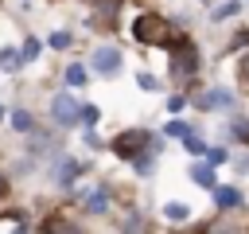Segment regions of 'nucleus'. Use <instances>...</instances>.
<instances>
[{
	"instance_id": "obj_9",
	"label": "nucleus",
	"mask_w": 249,
	"mask_h": 234,
	"mask_svg": "<svg viewBox=\"0 0 249 234\" xmlns=\"http://www.w3.org/2000/svg\"><path fill=\"white\" fill-rule=\"evenodd\" d=\"M163 214H167L171 222H183V218H191V207H187V203H167Z\"/></svg>"
},
{
	"instance_id": "obj_22",
	"label": "nucleus",
	"mask_w": 249,
	"mask_h": 234,
	"mask_svg": "<svg viewBox=\"0 0 249 234\" xmlns=\"http://www.w3.org/2000/svg\"><path fill=\"white\" fill-rule=\"evenodd\" d=\"M233 136L237 140H249V121H233Z\"/></svg>"
},
{
	"instance_id": "obj_27",
	"label": "nucleus",
	"mask_w": 249,
	"mask_h": 234,
	"mask_svg": "<svg viewBox=\"0 0 249 234\" xmlns=\"http://www.w3.org/2000/svg\"><path fill=\"white\" fill-rule=\"evenodd\" d=\"M0 117H4V109H0Z\"/></svg>"
},
{
	"instance_id": "obj_15",
	"label": "nucleus",
	"mask_w": 249,
	"mask_h": 234,
	"mask_svg": "<svg viewBox=\"0 0 249 234\" xmlns=\"http://www.w3.org/2000/svg\"><path fill=\"white\" fill-rule=\"evenodd\" d=\"M0 66H4V70H16V66H19V51L4 47V51H0Z\"/></svg>"
},
{
	"instance_id": "obj_25",
	"label": "nucleus",
	"mask_w": 249,
	"mask_h": 234,
	"mask_svg": "<svg viewBox=\"0 0 249 234\" xmlns=\"http://www.w3.org/2000/svg\"><path fill=\"white\" fill-rule=\"evenodd\" d=\"M210 234H237V230H233L230 222H214V226H210Z\"/></svg>"
},
{
	"instance_id": "obj_17",
	"label": "nucleus",
	"mask_w": 249,
	"mask_h": 234,
	"mask_svg": "<svg viewBox=\"0 0 249 234\" xmlns=\"http://www.w3.org/2000/svg\"><path fill=\"white\" fill-rule=\"evenodd\" d=\"M35 55H39V39H27V43H23V51H19V62H31Z\"/></svg>"
},
{
	"instance_id": "obj_20",
	"label": "nucleus",
	"mask_w": 249,
	"mask_h": 234,
	"mask_svg": "<svg viewBox=\"0 0 249 234\" xmlns=\"http://www.w3.org/2000/svg\"><path fill=\"white\" fill-rule=\"evenodd\" d=\"M206 160H210V164H226L230 152H226V148H206Z\"/></svg>"
},
{
	"instance_id": "obj_14",
	"label": "nucleus",
	"mask_w": 249,
	"mask_h": 234,
	"mask_svg": "<svg viewBox=\"0 0 249 234\" xmlns=\"http://www.w3.org/2000/svg\"><path fill=\"white\" fill-rule=\"evenodd\" d=\"M117 4H121V0H93V8H97L101 20H113V16H117Z\"/></svg>"
},
{
	"instance_id": "obj_21",
	"label": "nucleus",
	"mask_w": 249,
	"mask_h": 234,
	"mask_svg": "<svg viewBox=\"0 0 249 234\" xmlns=\"http://www.w3.org/2000/svg\"><path fill=\"white\" fill-rule=\"evenodd\" d=\"M51 47H58V51L70 47V35H66V31H54V35H51Z\"/></svg>"
},
{
	"instance_id": "obj_6",
	"label": "nucleus",
	"mask_w": 249,
	"mask_h": 234,
	"mask_svg": "<svg viewBox=\"0 0 249 234\" xmlns=\"http://www.w3.org/2000/svg\"><path fill=\"white\" fill-rule=\"evenodd\" d=\"M214 203H218V207H237L241 195H237L233 187H214Z\"/></svg>"
},
{
	"instance_id": "obj_13",
	"label": "nucleus",
	"mask_w": 249,
	"mask_h": 234,
	"mask_svg": "<svg viewBox=\"0 0 249 234\" xmlns=\"http://www.w3.org/2000/svg\"><path fill=\"white\" fill-rule=\"evenodd\" d=\"M191 179H195V183H202V187H214V172H210L206 164H198V168L191 172Z\"/></svg>"
},
{
	"instance_id": "obj_24",
	"label": "nucleus",
	"mask_w": 249,
	"mask_h": 234,
	"mask_svg": "<svg viewBox=\"0 0 249 234\" xmlns=\"http://www.w3.org/2000/svg\"><path fill=\"white\" fill-rule=\"evenodd\" d=\"M183 133H187L183 121H171V125H167V136H183Z\"/></svg>"
},
{
	"instance_id": "obj_10",
	"label": "nucleus",
	"mask_w": 249,
	"mask_h": 234,
	"mask_svg": "<svg viewBox=\"0 0 249 234\" xmlns=\"http://www.w3.org/2000/svg\"><path fill=\"white\" fill-rule=\"evenodd\" d=\"M47 234H82L74 222H66V218H51L47 222Z\"/></svg>"
},
{
	"instance_id": "obj_11",
	"label": "nucleus",
	"mask_w": 249,
	"mask_h": 234,
	"mask_svg": "<svg viewBox=\"0 0 249 234\" xmlns=\"http://www.w3.org/2000/svg\"><path fill=\"white\" fill-rule=\"evenodd\" d=\"M183 148H187V152H191V156H202V152H206V144H202V140H198V136H195V133H191V129H187V133H183Z\"/></svg>"
},
{
	"instance_id": "obj_7",
	"label": "nucleus",
	"mask_w": 249,
	"mask_h": 234,
	"mask_svg": "<svg viewBox=\"0 0 249 234\" xmlns=\"http://www.w3.org/2000/svg\"><path fill=\"white\" fill-rule=\"evenodd\" d=\"M175 70H179V74H191V70H195V51H191V43L179 47V62H175Z\"/></svg>"
},
{
	"instance_id": "obj_8",
	"label": "nucleus",
	"mask_w": 249,
	"mask_h": 234,
	"mask_svg": "<svg viewBox=\"0 0 249 234\" xmlns=\"http://www.w3.org/2000/svg\"><path fill=\"white\" fill-rule=\"evenodd\" d=\"M78 172H82V164H74V160H62V164H58V183H66V187H70Z\"/></svg>"
},
{
	"instance_id": "obj_4",
	"label": "nucleus",
	"mask_w": 249,
	"mask_h": 234,
	"mask_svg": "<svg viewBox=\"0 0 249 234\" xmlns=\"http://www.w3.org/2000/svg\"><path fill=\"white\" fill-rule=\"evenodd\" d=\"M117 66H121V55L113 47H97L93 51V70L97 74H117Z\"/></svg>"
},
{
	"instance_id": "obj_23",
	"label": "nucleus",
	"mask_w": 249,
	"mask_h": 234,
	"mask_svg": "<svg viewBox=\"0 0 249 234\" xmlns=\"http://www.w3.org/2000/svg\"><path fill=\"white\" fill-rule=\"evenodd\" d=\"M136 82H140V90H156V78H152V74H144V70L136 74Z\"/></svg>"
},
{
	"instance_id": "obj_26",
	"label": "nucleus",
	"mask_w": 249,
	"mask_h": 234,
	"mask_svg": "<svg viewBox=\"0 0 249 234\" xmlns=\"http://www.w3.org/2000/svg\"><path fill=\"white\" fill-rule=\"evenodd\" d=\"M245 74H249V62H245Z\"/></svg>"
},
{
	"instance_id": "obj_12",
	"label": "nucleus",
	"mask_w": 249,
	"mask_h": 234,
	"mask_svg": "<svg viewBox=\"0 0 249 234\" xmlns=\"http://www.w3.org/2000/svg\"><path fill=\"white\" fill-rule=\"evenodd\" d=\"M86 207H89V211H105V207H109V191H105V187H97V191L86 199Z\"/></svg>"
},
{
	"instance_id": "obj_19",
	"label": "nucleus",
	"mask_w": 249,
	"mask_h": 234,
	"mask_svg": "<svg viewBox=\"0 0 249 234\" xmlns=\"http://www.w3.org/2000/svg\"><path fill=\"white\" fill-rule=\"evenodd\" d=\"M12 125H16L19 133H27V129H31V113H23V109H19V113H12Z\"/></svg>"
},
{
	"instance_id": "obj_1",
	"label": "nucleus",
	"mask_w": 249,
	"mask_h": 234,
	"mask_svg": "<svg viewBox=\"0 0 249 234\" xmlns=\"http://www.w3.org/2000/svg\"><path fill=\"white\" fill-rule=\"evenodd\" d=\"M148 144H156L144 129H132V133H121L117 136V144H113V152L117 156H124V160H136L140 156V148H148Z\"/></svg>"
},
{
	"instance_id": "obj_5",
	"label": "nucleus",
	"mask_w": 249,
	"mask_h": 234,
	"mask_svg": "<svg viewBox=\"0 0 249 234\" xmlns=\"http://www.w3.org/2000/svg\"><path fill=\"white\" fill-rule=\"evenodd\" d=\"M198 105H202V109H218V105L230 109V105H233V94H226V90H210V94L198 98Z\"/></svg>"
},
{
	"instance_id": "obj_16",
	"label": "nucleus",
	"mask_w": 249,
	"mask_h": 234,
	"mask_svg": "<svg viewBox=\"0 0 249 234\" xmlns=\"http://www.w3.org/2000/svg\"><path fill=\"white\" fill-rule=\"evenodd\" d=\"M97 117H101V109H97V105H78V121H86V125H97Z\"/></svg>"
},
{
	"instance_id": "obj_18",
	"label": "nucleus",
	"mask_w": 249,
	"mask_h": 234,
	"mask_svg": "<svg viewBox=\"0 0 249 234\" xmlns=\"http://www.w3.org/2000/svg\"><path fill=\"white\" fill-rule=\"evenodd\" d=\"M66 82H70V86H82V82H86V70H82V66H66Z\"/></svg>"
},
{
	"instance_id": "obj_3",
	"label": "nucleus",
	"mask_w": 249,
	"mask_h": 234,
	"mask_svg": "<svg viewBox=\"0 0 249 234\" xmlns=\"http://www.w3.org/2000/svg\"><path fill=\"white\" fill-rule=\"evenodd\" d=\"M51 117H54L58 125H74V121H78V101H74L70 94H54V98H51Z\"/></svg>"
},
{
	"instance_id": "obj_2",
	"label": "nucleus",
	"mask_w": 249,
	"mask_h": 234,
	"mask_svg": "<svg viewBox=\"0 0 249 234\" xmlns=\"http://www.w3.org/2000/svg\"><path fill=\"white\" fill-rule=\"evenodd\" d=\"M132 35H136L140 43H163V39H167V23H163L160 16H144V20H136Z\"/></svg>"
}]
</instances>
